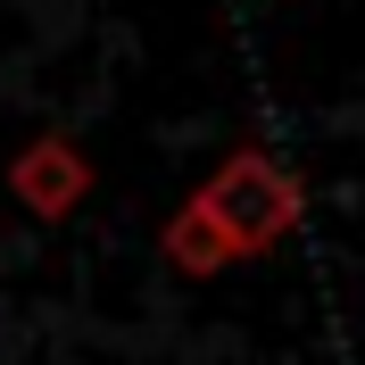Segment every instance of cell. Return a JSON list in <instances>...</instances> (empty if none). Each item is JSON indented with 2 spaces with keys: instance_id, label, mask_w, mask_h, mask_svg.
<instances>
[{
  "instance_id": "6da1fadb",
  "label": "cell",
  "mask_w": 365,
  "mask_h": 365,
  "mask_svg": "<svg viewBox=\"0 0 365 365\" xmlns=\"http://www.w3.org/2000/svg\"><path fill=\"white\" fill-rule=\"evenodd\" d=\"M182 207L216 232V250H225V257H266L274 241L307 216V182H299L282 158H266V150H232V158L216 166Z\"/></svg>"
},
{
  "instance_id": "7a4b0ae2",
  "label": "cell",
  "mask_w": 365,
  "mask_h": 365,
  "mask_svg": "<svg viewBox=\"0 0 365 365\" xmlns=\"http://www.w3.org/2000/svg\"><path fill=\"white\" fill-rule=\"evenodd\" d=\"M9 200L25 207V216H75V207L91 200V158L75 133H34L9 158Z\"/></svg>"
},
{
  "instance_id": "3957f363",
  "label": "cell",
  "mask_w": 365,
  "mask_h": 365,
  "mask_svg": "<svg viewBox=\"0 0 365 365\" xmlns=\"http://www.w3.org/2000/svg\"><path fill=\"white\" fill-rule=\"evenodd\" d=\"M166 266L175 274H216V266H232V257L216 250V232H207L191 207H175V225H166Z\"/></svg>"
}]
</instances>
